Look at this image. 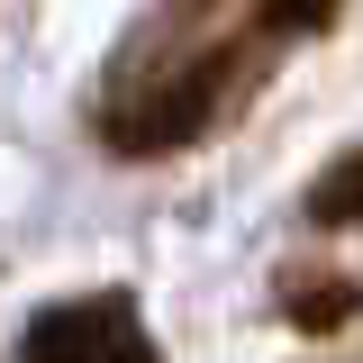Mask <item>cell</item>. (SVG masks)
Returning <instances> with one entry per match:
<instances>
[{
  "label": "cell",
  "instance_id": "cell-3",
  "mask_svg": "<svg viewBox=\"0 0 363 363\" xmlns=\"http://www.w3.org/2000/svg\"><path fill=\"white\" fill-rule=\"evenodd\" d=\"M281 318L300 327V336H345L363 318V272L345 264H291L281 272Z\"/></svg>",
  "mask_w": 363,
  "mask_h": 363
},
{
  "label": "cell",
  "instance_id": "cell-4",
  "mask_svg": "<svg viewBox=\"0 0 363 363\" xmlns=\"http://www.w3.org/2000/svg\"><path fill=\"white\" fill-rule=\"evenodd\" d=\"M309 227H363V145H345L309 182Z\"/></svg>",
  "mask_w": 363,
  "mask_h": 363
},
{
  "label": "cell",
  "instance_id": "cell-2",
  "mask_svg": "<svg viewBox=\"0 0 363 363\" xmlns=\"http://www.w3.org/2000/svg\"><path fill=\"white\" fill-rule=\"evenodd\" d=\"M18 363H164V345L145 336L128 291H91V300H55L28 318Z\"/></svg>",
  "mask_w": 363,
  "mask_h": 363
},
{
  "label": "cell",
  "instance_id": "cell-1",
  "mask_svg": "<svg viewBox=\"0 0 363 363\" xmlns=\"http://www.w3.org/2000/svg\"><path fill=\"white\" fill-rule=\"evenodd\" d=\"M264 45H272V28L264 18H236L227 0H173V9H155L109 55V73L91 91V136L109 155H128V164L200 145L255 91Z\"/></svg>",
  "mask_w": 363,
  "mask_h": 363
},
{
  "label": "cell",
  "instance_id": "cell-5",
  "mask_svg": "<svg viewBox=\"0 0 363 363\" xmlns=\"http://www.w3.org/2000/svg\"><path fill=\"white\" fill-rule=\"evenodd\" d=\"M345 0H255V18H264L272 37H300V28H327Z\"/></svg>",
  "mask_w": 363,
  "mask_h": 363
}]
</instances>
